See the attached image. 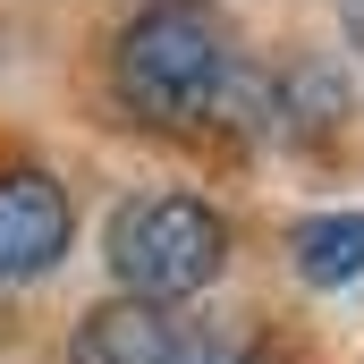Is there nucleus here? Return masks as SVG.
Here are the masks:
<instances>
[{
    "label": "nucleus",
    "mask_w": 364,
    "mask_h": 364,
    "mask_svg": "<svg viewBox=\"0 0 364 364\" xmlns=\"http://www.w3.org/2000/svg\"><path fill=\"white\" fill-rule=\"evenodd\" d=\"M246 43L220 0H144L110 43V85L144 127H220L246 102Z\"/></svg>",
    "instance_id": "f257e3e1"
},
{
    "label": "nucleus",
    "mask_w": 364,
    "mask_h": 364,
    "mask_svg": "<svg viewBox=\"0 0 364 364\" xmlns=\"http://www.w3.org/2000/svg\"><path fill=\"white\" fill-rule=\"evenodd\" d=\"M102 263L119 279V296L186 305L195 288H212V279L229 272V220L203 195H136V203L110 212Z\"/></svg>",
    "instance_id": "f03ea898"
},
{
    "label": "nucleus",
    "mask_w": 364,
    "mask_h": 364,
    "mask_svg": "<svg viewBox=\"0 0 364 364\" xmlns=\"http://www.w3.org/2000/svg\"><path fill=\"white\" fill-rule=\"evenodd\" d=\"M68 364H237V331L212 314H186V305L110 296L77 322Z\"/></svg>",
    "instance_id": "7ed1b4c3"
},
{
    "label": "nucleus",
    "mask_w": 364,
    "mask_h": 364,
    "mask_svg": "<svg viewBox=\"0 0 364 364\" xmlns=\"http://www.w3.org/2000/svg\"><path fill=\"white\" fill-rule=\"evenodd\" d=\"M77 237V203L51 170H0V288L43 279Z\"/></svg>",
    "instance_id": "20e7f679"
},
{
    "label": "nucleus",
    "mask_w": 364,
    "mask_h": 364,
    "mask_svg": "<svg viewBox=\"0 0 364 364\" xmlns=\"http://www.w3.org/2000/svg\"><path fill=\"white\" fill-rule=\"evenodd\" d=\"M288 272L305 279V288L364 279V212H305L288 229Z\"/></svg>",
    "instance_id": "39448f33"
},
{
    "label": "nucleus",
    "mask_w": 364,
    "mask_h": 364,
    "mask_svg": "<svg viewBox=\"0 0 364 364\" xmlns=\"http://www.w3.org/2000/svg\"><path fill=\"white\" fill-rule=\"evenodd\" d=\"M339 26H348V43H356V60H364V0H339Z\"/></svg>",
    "instance_id": "423d86ee"
}]
</instances>
